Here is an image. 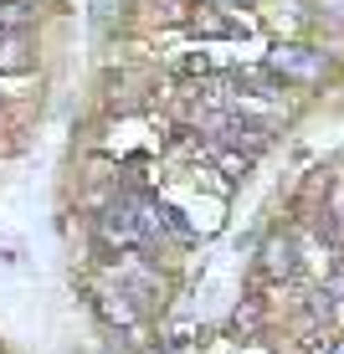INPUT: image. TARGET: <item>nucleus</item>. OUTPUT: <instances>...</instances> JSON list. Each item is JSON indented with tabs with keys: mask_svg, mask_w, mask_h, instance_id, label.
<instances>
[{
	"mask_svg": "<svg viewBox=\"0 0 344 354\" xmlns=\"http://www.w3.org/2000/svg\"><path fill=\"white\" fill-rule=\"evenodd\" d=\"M267 62H273V72H278L282 82H288V77L314 82V77H324V72H329V57H324V52H314V46H278Z\"/></svg>",
	"mask_w": 344,
	"mask_h": 354,
	"instance_id": "f257e3e1",
	"label": "nucleus"
},
{
	"mask_svg": "<svg viewBox=\"0 0 344 354\" xmlns=\"http://www.w3.org/2000/svg\"><path fill=\"white\" fill-rule=\"evenodd\" d=\"M262 272L273 277V283H278V277H293V272H298V247H293L288 236H273L262 247Z\"/></svg>",
	"mask_w": 344,
	"mask_h": 354,
	"instance_id": "f03ea898",
	"label": "nucleus"
},
{
	"mask_svg": "<svg viewBox=\"0 0 344 354\" xmlns=\"http://www.w3.org/2000/svg\"><path fill=\"white\" fill-rule=\"evenodd\" d=\"M0 67L6 72H26L31 57H26V31H0Z\"/></svg>",
	"mask_w": 344,
	"mask_h": 354,
	"instance_id": "7ed1b4c3",
	"label": "nucleus"
},
{
	"mask_svg": "<svg viewBox=\"0 0 344 354\" xmlns=\"http://www.w3.org/2000/svg\"><path fill=\"white\" fill-rule=\"evenodd\" d=\"M195 31H206V36H226L231 26H226V21H216V16H195Z\"/></svg>",
	"mask_w": 344,
	"mask_h": 354,
	"instance_id": "20e7f679",
	"label": "nucleus"
},
{
	"mask_svg": "<svg viewBox=\"0 0 344 354\" xmlns=\"http://www.w3.org/2000/svg\"><path fill=\"white\" fill-rule=\"evenodd\" d=\"M0 262H21V247L10 236H0Z\"/></svg>",
	"mask_w": 344,
	"mask_h": 354,
	"instance_id": "39448f33",
	"label": "nucleus"
},
{
	"mask_svg": "<svg viewBox=\"0 0 344 354\" xmlns=\"http://www.w3.org/2000/svg\"><path fill=\"white\" fill-rule=\"evenodd\" d=\"M324 6H329V10H344V0H324Z\"/></svg>",
	"mask_w": 344,
	"mask_h": 354,
	"instance_id": "423d86ee",
	"label": "nucleus"
},
{
	"mask_svg": "<svg viewBox=\"0 0 344 354\" xmlns=\"http://www.w3.org/2000/svg\"><path fill=\"white\" fill-rule=\"evenodd\" d=\"M329 354H344V344H334V349H329Z\"/></svg>",
	"mask_w": 344,
	"mask_h": 354,
	"instance_id": "0eeeda50",
	"label": "nucleus"
}]
</instances>
